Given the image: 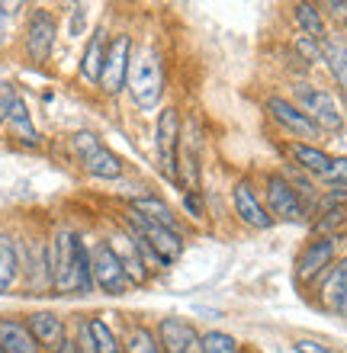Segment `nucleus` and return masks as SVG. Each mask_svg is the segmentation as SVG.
<instances>
[{
  "mask_svg": "<svg viewBox=\"0 0 347 353\" xmlns=\"http://www.w3.org/2000/svg\"><path fill=\"white\" fill-rule=\"evenodd\" d=\"M199 353H241V344L235 334L212 327V331L199 334Z\"/></svg>",
  "mask_w": 347,
  "mask_h": 353,
  "instance_id": "nucleus-29",
  "label": "nucleus"
},
{
  "mask_svg": "<svg viewBox=\"0 0 347 353\" xmlns=\"http://www.w3.org/2000/svg\"><path fill=\"white\" fill-rule=\"evenodd\" d=\"M232 212L238 215V222L244 228H254V232H267L273 228V219L267 212V205L261 199V190L254 186L251 176H241V180H235L232 186Z\"/></svg>",
  "mask_w": 347,
  "mask_h": 353,
  "instance_id": "nucleus-13",
  "label": "nucleus"
},
{
  "mask_svg": "<svg viewBox=\"0 0 347 353\" xmlns=\"http://www.w3.org/2000/svg\"><path fill=\"white\" fill-rule=\"evenodd\" d=\"M0 350L3 353H46L36 344V337L29 334L23 318L0 315Z\"/></svg>",
  "mask_w": 347,
  "mask_h": 353,
  "instance_id": "nucleus-21",
  "label": "nucleus"
},
{
  "mask_svg": "<svg viewBox=\"0 0 347 353\" xmlns=\"http://www.w3.org/2000/svg\"><path fill=\"white\" fill-rule=\"evenodd\" d=\"M52 248V276L55 289L52 296H90L94 292V273H90V248L84 234H77L68 225H58L48 238Z\"/></svg>",
  "mask_w": 347,
  "mask_h": 353,
  "instance_id": "nucleus-1",
  "label": "nucleus"
},
{
  "mask_svg": "<svg viewBox=\"0 0 347 353\" xmlns=\"http://www.w3.org/2000/svg\"><path fill=\"white\" fill-rule=\"evenodd\" d=\"M3 122H7L10 135H13L19 145H26V148H39V145H42V135H39L36 122H32V112H29V106H26L23 97H19L17 106L7 112V119Z\"/></svg>",
  "mask_w": 347,
  "mask_h": 353,
  "instance_id": "nucleus-22",
  "label": "nucleus"
},
{
  "mask_svg": "<svg viewBox=\"0 0 347 353\" xmlns=\"http://www.w3.org/2000/svg\"><path fill=\"white\" fill-rule=\"evenodd\" d=\"M293 103L319 125L321 135H338L344 129V112H341L335 93L312 81H296L293 84Z\"/></svg>",
  "mask_w": 347,
  "mask_h": 353,
  "instance_id": "nucleus-4",
  "label": "nucleus"
},
{
  "mask_svg": "<svg viewBox=\"0 0 347 353\" xmlns=\"http://www.w3.org/2000/svg\"><path fill=\"white\" fill-rule=\"evenodd\" d=\"M321 186H328V190H338V186H347V158H331V168H328V174L319 180Z\"/></svg>",
  "mask_w": 347,
  "mask_h": 353,
  "instance_id": "nucleus-30",
  "label": "nucleus"
},
{
  "mask_svg": "<svg viewBox=\"0 0 347 353\" xmlns=\"http://www.w3.org/2000/svg\"><path fill=\"white\" fill-rule=\"evenodd\" d=\"M296 52H299V61H309V65H315V61H321V42H315V39L309 36H296Z\"/></svg>",
  "mask_w": 347,
  "mask_h": 353,
  "instance_id": "nucleus-31",
  "label": "nucleus"
},
{
  "mask_svg": "<svg viewBox=\"0 0 347 353\" xmlns=\"http://www.w3.org/2000/svg\"><path fill=\"white\" fill-rule=\"evenodd\" d=\"M129 209L132 212H139V215H145V219H151V222L164 225V228H170V232H184V228H180L177 212H174L161 196H151V193L135 196V199H129Z\"/></svg>",
  "mask_w": 347,
  "mask_h": 353,
  "instance_id": "nucleus-23",
  "label": "nucleus"
},
{
  "mask_svg": "<svg viewBox=\"0 0 347 353\" xmlns=\"http://www.w3.org/2000/svg\"><path fill=\"white\" fill-rule=\"evenodd\" d=\"M184 135V116L177 106H164L155 122V151H158V168L170 183H177V148Z\"/></svg>",
  "mask_w": 347,
  "mask_h": 353,
  "instance_id": "nucleus-9",
  "label": "nucleus"
},
{
  "mask_svg": "<svg viewBox=\"0 0 347 353\" xmlns=\"http://www.w3.org/2000/svg\"><path fill=\"white\" fill-rule=\"evenodd\" d=\"M58 39V19L52 10L36 7L26 19V32H23V52L32 65H46L52 58V48H55Z\"/></svg>",
  "mask_w": 347,
  "mask_h": 353,
  "instance_id": "nucleus-11",
  "label": "nucleus"
},
{
  "mask_svg": "<svg viewBox=\"0 0 347 353\" xmlns=\"http://www.w3.org/2000/svg\"><path fill=\"white\" fill-rule=\"evenodd\" d=\"M55 353H81V347L75 344V337H68V341H65V344H61V347H58Z\"/></svg>",
  "mask_w": 347,
  "mask_h": 353,
  "instance_id": "nucleus-38",
  "label": "nucleus"
},
{
  "mask_svg": "<svg viewBox=\"0 0 347 353\" xmlns=\"http://www.w3.org/2000/svg\"><path fill=\"white\" fill-rule=\"evenodd\" d=\"M122 228L135 238L148 270H164V267H170V263H177L184 248H187L184 232H170V228L151 222V219L132 212V209H126V215H122Z\"/></svg>",
  "mask_w": 347,
  "mask_h": 353,
  "instance_id": "nucleus-2",
  "label": "nucleus"
},
{
  "mask_svg": "<svg viewBox=\"0 0 347 353\" xmlns=\"http://www.w3.org/2000/svg\"><path fill=\"white\" fill-rule=\"evenodd\" d=\"M184 212H187L193 222H203V219H206V209H203V196H199V190L184 193Z\"/></svg>",
  "mask_w": 347,
  "mask_h": 353,
  "instance_id": "nucleus-32",
  "label": "nucleus"
},
{
  "mask_svg": "<svg viewBox=\"0 0 347 353\" xmlns=\"http://www.w3.org/2000/svg\"><path fill=\"white\" fill-rule=\"evenodd\" d=\"M261 199L267 205L273 222H286V225H302L309 222V205L302 203V196L296 193L290 186V180L280 174V170H270L264 174V190H261Z\"/></svg>",
  "mask_w": 347,
  "mask_h": 353,
  "instance_id": "nucleus-6",
  "label": "nucleus"
},
{
  "mask_svg": "<svg viewBox=\"0 0 347 353\" xmlns=\"http://www.w3.org/2000/svg\"><path fill=\"white\" fill-rule=\"evenodd\" d=\"M315 302L331 315L347 318V257L331 263L325 276L315 283Z\"/></svg>",
  "mask_w": 347,
  "mask_h": 353,
  "instance_id": "nucleus-15",
  "label": "nucleus"
},
{
  "mask_svg": "<svg viewBox=\"0 0 347 353\" xmlns=\"http://www.w3.org/2000/svg\"><path fill=\"white\" fill-rule=\"evenodd\" d=\"M19 279L26 283L29 296H52V248L46 238H23L19 241Z\"/></svg>",
  "mask_w": 347,
  "mask_h": 353,
  "instance_id": "nucleus-7",
  "label": "nucleus"
},
{
  "mask_svg": "<svg viewBox=\"0 0 347 353\" xmlns=\"http://www.w3.org/2000/svg\"><path fill=\"white\" fill-rule=\"evenodd\" d=\"M293 350H296V353H335L328 344L312 341V337H296V341H293Z\"/></svg>",
  "mask_w": 347,
  "mask_h": 353,
  "instance_id": "nucleus-35",
  "label": "nucleus"
},
{
  "mask_svg": "<svg viewBox=\"0 0 347 353\" xmlns=\"http://www.w3.org/2000/svg\"><path fill=\"white\" fill-rule=\"evenodd\" d=\"M87 334H90V353H122V341L106 318H87Z\"/></svg>",
  "mask_w": 347,
  "mask_h": 353,
  "instance_id": "nucleus-27",
  "label": "nucleus"
},
{
  "mask_svg": "<svg viewBox=\"0 0 347 353\" xmlns=\"http://www.w3.org/2000/svg\"><path fill=\"white\" fill-rule=\"evenodd\" d=\"M129 90L132 103L141 112L158 110L168 90V74H164V55L158 46H141L132 52V68H129Z\"/></svg>",
  "mask_w": 347,
  "mask_h": 353,
  "instance_id": "nucleus-3",
  "label": "nucleus"
},
{
  "mask_svg": "<svg viewBox=\"0 0 347 353\" xmlns=\"http://www.w3.org/2000/svg\"><path fill=\"white\" fill-rule=\"evenodd\" d=\"M106 241H110L116 261H119L122 273L129 276L132 286H145V283L151 279V270H148V263H145V257H141L135 238H132L126 228H113V232L106 234Z\"/></svg>",
  "mask_w": 347,
  "mask_h": 353,
  "instance_id": "nucleus-17",
  "label": "nucleus"
},
{
  "mask_svg": "<svg viewBox=\"0 0 347 353\" xmlns=\"http://www.w3.org/2000/svg\"><path fill=\"white\" fill-rule=\"evenodd\" d=\"M17 100H19L17 87L10 84V81H0V122L7 119V112L17 106Z\"/></svg>",
  "mask_w": 347,
  "mask_h": 353,
  "instance_id": "nucleus-33",
  "label": "nucleus"
},
{
  "mask_svg": "<svg viewBox=\"0 0 347 353\" xmlns=\"http://www.w3.org/2000/svg\"><path fill=\"white\" fill-rule=\"evenodd\" d=\"M23 321H26L29 334L36 337V344L42 347L46 353H55L58 347L68 341V325H65V318L58 315V312H46V308H39V312H29Z\"/></svg>",
  "mask_w": 347,
  "mask_h": 353,
  "instance_id": "nucleus-18",
  "label": "nucleus"
},
{
  "mask_svg": "<svg viewBox=\"0 0 347 353\" xmlns=\"http://www.w3.org/2000/svg\"><path fill=\"white\" fill-rule=\"evenodd\" d=\"M193 353H199V347H197V350H193Z\"/></svg>",
  "mask_w": 347,
  "mask_h": 353,
  "instance_id": "nucleus-39",
  "label": "nucleus"
},
{
  "mask_svg": "<svg viewBox=\"0 0 347 353\" xmlns=\"http://www.w3.org/2000/svg\"><path fill=\"white\" fill-rule=\"evenodd\" d=\"M338 241L341 238H335V234H315L306 241V248L296 254V263H293L296 286H315L325 276V270L338 261Z\"/></svg>",
  "mask_w": 347,
  "mask_h": 353,
  "instance_id": "nucleus-8",
  "label": "nucleus"
},
{
  "mask_svg": "<svg viewBox=\"0 0 347 353\" xmlns=\"http://www.w3.org/2000/svg\"><path fill=\"white\" fill-rule=\"evenodd\" d=\"M10 26H13V7L0 3V52L10 46Z\"/></svg>",
  "mask_w": 347,
  "mask_h": 353,
  "instance_id": "nucleus-34",
  "label": "nucleus"
},
{
  "mask_svg": "<svg viewBox=\"0 0 347 353\" xmlns=\"http://www.w3.org/2000/svg\"><path fill=\"white\" fill-rule=\"evenodd\" d=\"M241 353H244V350H241Z\"/></svg>",
  "mask_w": 347,
  "mask_h": 353,
  "instance_id": "nucleus-41",
  "label": "nucleus"
},
{
  "mask_svg": "<svg viewBox=\"0 0 347 353\" xmlns=\"http://www.w3.org/2000/svg\"><path fill=\"white\" fill-rule=\"evenodd\" d=\"M0 353H3V350H0Z\"/></svg>",
  "mask_w": 347,
  "mask_h": 353,
  "instance_id": "nucleus-40",
  "label": "nucleus"
},
{
  "mask_svg": "<svg viewBox=\"0 0 347 353\" xmlns=\"http://www.w3.org/2000/svg\"><path fill=\"white\" fill-rule=\"evenodd\" d=\"M264 110H267V116H270L277 125H280L283 132H290L293 141H306V145H315V141L321 139L319 125L306 116V112L296 106L293 100H286V97H267V103H264Z\"/></svg>",
  "mask_w": 347,
  "mask_h": 353,
  "instance_id": "nucleus-14",
  "label": "nucleus"
},
{
  "mask_svg": "<svg viewBox=\"0 0 347 353\" xmlns=\"http://www.w3.org/2000/svg\"><path fill=\"white\" fill-rule=\"evenodd\" d=\"M155 337H158L161 353H193L199 347V331L190 318L180 315H164L155 325Z\"/></svg>",
  "mask_w": 347,
  "mask_h": 353,
  "instance_id": "nucleus-16",
  "label": "nucleus"
},
{
  "mask_svg": "<svg viewBox=\"0 0 347 353\" xmlns=\"http://www.w3.org/2000/svg\"><path fill=\"white\" fill-rule=\"evenodd\" d=\"M119 341H122V353H161L155 327L141 325V321H132Z\"/></svg>",
  "mask_w": 347,
  "mask_h": 353,
  "instance_id": "nucleus-28",
  "label": "nucleus"
},
{
  "mask_svg": "<svg viewBox=\"0 0 347 353\" xmlns=\"http://www.w3.org/2000/svg\"><path fill=\"white\" fill-rule=\"evenodd\" d=\"M286 154L293 158V168H299L302 174H309L315 183L328 174L331 158H335L328 151H321L319 145H306V141H290V145H286Z\"/></svg>",
  "mask_w": 347,
  "mask_h": 353,
  "instance_id": "nucleus-20",
  "label": "nucleus"
},
{
  "mask_svg": "<svg viewBox=\"0 0 347 353\" xmlns=\"http://www.w3.org/2000/svg\"><path fill=\"white\" fill-rule=\"evenodd\" d=\"M71 151H75L77 164L84 168V174H90L94 180H119L126 174V164L113 148H106L103 139L90 129H81L71 135Z\"/></svg>",
  "mask_w": 347,
  "mask_h": 353,
  "instance_id": "nucleus-5",
  "label": "nucleus"
},
{
  "mask_svg": "<svg viewBox=\"0 0 347 353\" xmlns=\"http://www.w3.org/2000/svg\"><path fill=\"white\" fill-rule=\"evenodd\" d=\"M319 10L325 13V17L341 19V23L347 19V0H325V3H319Z\"/></svg>",
  "mask_w": 347,
  "mask_h": 353,
  "instance_id": "nucleus-36",
  "label": "nucleus"
},
{
  "mask_svg": "<svg viewBox=\"0 0 347 353\" xmlns=\"http://www.w3.org/2000/svg\"><path fill=\"white\" fill-rule=\"evenodd\" d=\"M293 23L299 26L302 36L315 39V42H321V39L328 36V26H325V13L319 10V3H293Z\"/></svg>",
  "mask_w": 347,
  "mask_h": 353,
  "instance_id": "nucleus-26",
  "label": "nucleus"
},
{
  "mask_svg": "<svg viewBox=\"0 0 347 353\" xmlns=\"http://www.w3.org/2000/svg\"><path fill=\"white\" fill-rule=\"evenodd\" d=\"M321 61L328 65L331 77H335L338 87H344V93H347V36L328 32V36L321 39Z\"/></svg>",
  "mask_w": 347,
  "mask_h": 353,
  "instance_id": "nucleus-24",
  "label": "nucleus"
},
{
  "mask_svg": "<svg viewBox=\"0 0 347 353\" xmlns=\"http://www.w3.org/2000/svg\"><path fill=\"white\" fill-rule=\"evenodd\" d=\"M106 46H110V36H106L103 26L94 29V36L87 39L84 55H81V65H77V74L81 81L90 87H100V77H103V61H106Z\"/></svg>",
  "mask_w": 347,
  "mask_h": 353,
  "instance_id": "nucleus-19",
  "label": "nucleus"
},
{
  "mask_svg": "<svg viewBox=\"0 0 347 353\" xmlns=\"http://www.w3.org/2000/svg\"><path fill=\"white\" fill-rule=\"evenodd\" d=\"M81 26H84V7H75V19H71V36H81Z\"/></svg>",
  "mask_w": 347,
  "mask_h": 353,
  "instance_id": "nucleus-37",
  "label": "nucleus"
},
{
  "mask_svg": "<svg viewBox=\"0 0 347 353\" xmlns=\"http://www.w3.org/2000/svg\"><path fill=\"white\" fill-rule=\"evenodd\" d=\"M132 36L129 32H116L106 46V61H103V77H100V90L106 97H119L129 84V68H132Z\"/></svg>",
  "mask_w": 347,
  "mask_h": 353,
  "instance_id": "nucleus-12",
  "label": "nucleus"
},
{
  "mask_svg": "<svg viewBox=\"0 0 347 353\" xmlns=\"http://www.w3.org/2000/svg\"><path fill=\"white\" fill-rule=\"evenodd\" d=\"M87 248H90V273H94L97 292H103V296H126L132 289V283H129V276L122 273L110 241H106V238H97V241H87Z\"/></svg>",
  "mask_w": 347,
  "mask_h": 353,
  "instance_id": "nucleus-10",
  "label": "nucleus"
},
{
  "mask_svg": "<svg viewBox=\"0 0 347 353\" xmlns=\"http://www.w3.org/2000/svg\"><path fill=\"white\" fill-rule=\"evenodd\" d=\"M19 283V241L10 232H0V296Z\"/></svg>",
  "mask_w": 347,
  "mask_h": 353,
  "instance_id": "nucleus-25",
  "label": "nucleus"
}]
</instances>
